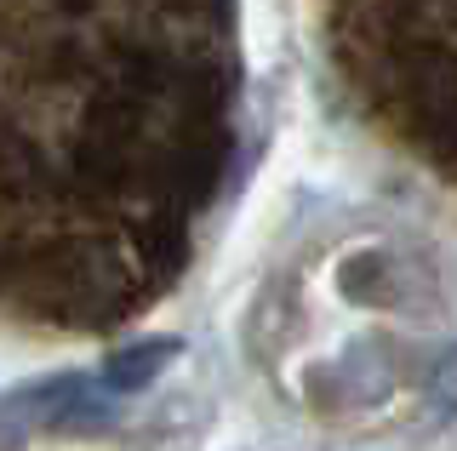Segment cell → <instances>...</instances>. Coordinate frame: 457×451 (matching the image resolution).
I'll return each instance as SVG.
<instances>
[{"mask_svg":"<svg viewBox=\"0 0 457 451\" xmlns=\"http://www.w3.org/2000/svg\"><path fill=\"white\" fill-rule=\"evenodd\" d=\"M171 355H178V343H166V337L161 343H143V348H126V355L109 360V383L114 389H137V383H149Z\"/></svg>","mask_w":457,"mask_h":451,"instance_id":"6da1fadb","label":"cell"}]
</instances>
